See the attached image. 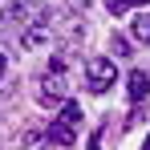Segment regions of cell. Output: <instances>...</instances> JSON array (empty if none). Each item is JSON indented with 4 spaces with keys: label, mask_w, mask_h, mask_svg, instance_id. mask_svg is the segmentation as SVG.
I'll list each match as a JSON object with an SVG mask.
<instances>
[{
    "label": "cell",
    "mask_w": 150,
    "mask_h": 150,
    "mask_svg": "<svg viewBox=\"0 0 150 150\" xmlns=\"http://www.w3.org/2000/svg\"><path fill=\"white\" fill-rule=\"evenodd\" d=\"M41 105H57V101H69V57L57 53L49 61V69L41 77Z\"/></svg>",
    "instance_id": "obj_1"
},
{
    "label": "cell",
    "mask_w": 150,
    "mask_h": 150,
    "mask_svg": "<svg viewBox=\"0 0 150 150\" xmlns=\"http://www.w3.org/2000/svg\"><path fill=\"white\" fill-rule=\"evenodd\" d=\"M142 150H150V138H146V142H142Z\"/></svg>",
    "instance_id": "obj_14"
},
{
    "label": "cell",
    "mask_w": 150,
    "mask_h": 150,
    "mask_svg": "<svg viewBox=\"0 0 150 150\" xmlns=\"http://www.w3.org/2000/svg\"><path fill=\"white\" fill-rule=\"evenodd\" d=\"M33 21H41V4L37 0H8V8L0 16V41H8V37L21 41Z\"/></svg>",
    "instance_id": "obj_2"
},
{
    "label": "cell",
    "mask_w": 150,
    "mask_h": 150,
    "mask_svg": "<svg viewBox=\"0 0 150 150\" xmlns=\"http://www.w3.org/2000/svg\"><path fill=\"white\" fill-rule=\"evenodd\" d=\"M130 33H134V41L150 45V12H138V16L130 21Z\"/></svg>",
    "instance_id": "obj_8"
},
{
    "label": "cell",
    "mask_w": 150,
    "mask_h": 150,
    "mask_svg": "<svg viewBox=\"0 0 150 150\" xmlns=\"http://www.w3.org/2000/svg\"><path fill=\"white\" fill-rule=\"evenodd\" d=\"M77 126H81V105H77V101H65L61 118H53L45 134H49L53 146H73L77 142Z\"/></svg>",
    "instance_id": "obj_3"
},
{
    "label": "cell",
    "mask_w": 150,
    "mask_h": 150,
    "mask_svg": "<svg viewBox=\"0 0 150 150\" xmlns=\"http://www.w3.org/2000/svg\"><path fill=\"white\" fill-rule=\"evenodd\" d=\"M126 93H130V101H146V93H150V73L134 69V73L126 77Z\"/></svg>",
    "instance_id": "obj_6"
},
{
    "label": "cell",
    "mask_w": 150,
    "mask_h": 150,
    "mask_svg": "<svg viewBox=\"0 0 150 150\" xmlns=\"http://www.w3.org/2000/svg\"><path fill=\"white\" fill-rule=\"evenodd\" d=\"M110 49H114V57H130V41L126 37H110Z\"/></svg>",
    "instance_id": "obj_9"
},
{
    "label": "cell",
    "mask_w": 150,
    "mask_h": 150,
    "mask_svg": "<svg viewBox=\"0 0 150 150\" xmlns=\"http://www.w3.org/2000/svg\"><path fill=\"white\" fill-rule=\"evenodd\" d=\"M53 142H49V134L45 130H25L21 134V150H49Z\"/></svg>",
    "instance_id": "obj_7"
},
{
    "label": "cell",
    "mask_w": 150,
    "mask_h": 150,
    "mask_svg": "<svg viewBox=\"0 0 150 150\" xmlns=\"http://www.w3.org/2000/svg\"><path fill=\"white\" fill-rule=\"evenodd\" d=\"M89 150H101V134H93V138H89Z\"/></svg>",
    "instance_id": "obj_11"
},
{
    "label": "cell",
    "mask_w": 150,
    "mask_h": 150,
    "mask_svg": "<svg viewBox=\"0 0 150 150\" xmlns=\"http://www.w3.org/2000/svg\"><path fill=\"white\" fill-rule=\"evenodd\" d=\"M49 37H53V28H49V21L41 16V21H33V25L25 28V37H21V45H25V49H41V45H45Z\"/></svg>",
    "instance_id": "obj_5"
},
{
    "label": "cell",
    "mask_w": 150,
    "mask_h": 150,
    "mask_svg": "<svg viewBox=\"0 0 150 150\" xmlns=\"http://www.w3.org/2000/svg\"><path fill=\"white\" fill-rule=\"evenodd\" d=\"M134 4H138V8H142V4H150V0H130V8H134Z\"/></svg>",
    "instance_id": "obj_13"
},
{
    "label": "cell",
    "mask_w": 150,
    "mask_h": 150,
    "mask_svg": "<svg viewBox=\"0 0 150 150\" xmlns=\"http://www.w3.org/2000/svg\"><path fill=\"white\" fill-rule=\"evenodd\" d=\"M4 69H8V57H4V53H0V77H4Z\"/></svg>",
    "instance_id": "obj_12"
},
{
    "label": "cell",
    "mask_w": 150,
    "mask_h": 150,
    "mask_svg": "<svg viewBox=\"0 0 150 150\" xmlns=\"http://www.w3.org/2000/svg\"><path fill=\"white\" fill-rule=\"evenodd\" d=\"M114 81H118L114 57H89L85 61V85H89V93H105Z\"/></svg>",
    "instance_id": "obj_4"
},
{
    "label": "cell",
    "mask_w": 150,
    "mask_h": 150,
    "mask_svg": "<svg viewBox=\"0 0 150 150\" xmlns=\"http://www.w3.org/2000/svg\"><path fill=\"white\" fill-rule=\"evenodd\" d=\"M126 8H130V0H110V12H114V16H122Z\"/></svg>",
    "instance_id": "obj_10"
}]
</instances>
